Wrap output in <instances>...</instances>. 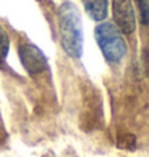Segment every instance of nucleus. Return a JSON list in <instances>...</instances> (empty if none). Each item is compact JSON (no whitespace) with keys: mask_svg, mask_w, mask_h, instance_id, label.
Instances as JSON below:
<instances>
[{"mask_svg":"<svg viewBox=\"0 0 149 157\" xmlns=\"http://www.w3.org/2000/svg\"><path fill=\"white\" fill-rule=\"evenodd\" d=\"M58 24L61 45L71 58H80L83 50L82 19L77 6L71 2H64L58 10Z\"/></svg>","mask_w":149,"mask_h":157,"instance_id":"nucleus-1","label":"nucleus"},{"mask_svg":"<svg viewBox=\"0 0 149 157\" xmlns=\"http://www.w3.org/2000/svg\"><path fill=\"white\" fill-rule=\"evenodd\" d=\"M95 39L106 61L119 63L125 56L127 44L114 23H101L95 31Z\"/></svg>","mask_w":149,"mask_h":157,"instance_id":"nucleus-2","label":"nucleus"},{"mask_svg":"<svg viewBox=\"0 0 149 157\" xmlns=\"http://www.w3.org/2000/svg\"><path fill=\"white\" fill-rule=\"evenodd\" d=\"M19 58H21V63H23L24 69L31 75L42 74L48 67L45 55L32 44H23L19 47Z\"/></svg>","mask_w":149,"mask_h":157,"instance_id":"nucleus-3","label":"nucleus"},{"mask_svg":"<svg viewBox=\"0 0 149 157\" xmlns=\"http://www.w3.org/2000/svg\"><path fill=\"white\" fill-rule=\"evenodd\" d=\"M112 15L116 19V26L122 34H132L136 27L135 10L132 0H112Z\"/></svg>","mask_w":149,"mask_h":157,"instance_id":"nucleus-4","label":"nucleus"},{"mask_svg":"<svg viewBox=\"0 0 149 157\" xmlns=\"http://www.w3.org/2000/svg\"><path fill=\"white\" fill-rule=\"evenodd\" d=\"M82 3L95 21H103L108 15V0H82Z\"/></svg>","mask_w":149,"mask_h":157,"instance_id":"nucleus-5","label":"nucleus"},{"mask_svg":"<svg viewBox=\"0 0 149 157\" xmlns=\"http://www.w3.org/2000/svg\"><path fill=\"white\" fill-rule=\"evenodd\" d=\"M10 50V39L8 34L5 32V29L0 26V64H3L6 59V55H8Z\"/></svg>","mask_w":149,"mask_h":157,"instance_id":"nucleus-6","label":"nucleus"},{"mask_svg":"<svg viewBox=\"0 0 149 157\" xmlns=\"http://www.w3.org/2000/svg\"><path fill=\"white\" fill-rule=\"evenodd\" d=\"M135 144H136V140H135V136L130 133H125L119 138V146L122 149H133Z\"/></svg>","mask_w":149,"mask_h":157,"instance_id":"nucleus-7","label":"nucleus"},{"mask_svg":"<svg viewBox=\"0 0 149 157\" xmlns=\"http://www.w3.org/2000/svg\"><path fill=\"white\" fill-rule=\"evenodd\" d=\"M141 13V19L146 26H149V0H136Z\"/></svg>","mask_w":149,"mask_h":157,"instance_id":"nucleus-8","label":"nucleus"}]
</instances>
